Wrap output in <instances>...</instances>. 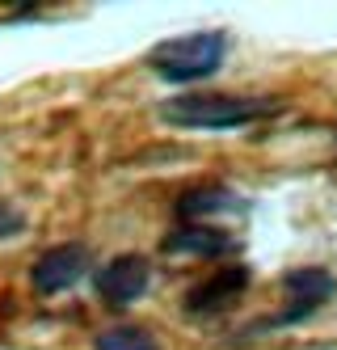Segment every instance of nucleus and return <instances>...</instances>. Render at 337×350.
<instances>
[{
  "label": "nucleus",
  "instance_id": "obj_1",
  "mask_svg": "<svg viewBox=\"0 0 337 350\" xmlns=\"http://www.w3.org/2000/svg\"><path fill=\"white\" fill-rule=\"evenodd\" d=\"M278 97H245V93H181L161 106V118L190 131H241L270 114H278Z\"/></svg>",
  "mask_w": 337,
  "mask_h": 350
},
{
  "label": "nucleus",
  "instance_id": "obj_2",
  "mask_svg": "<svg viewBox=\"0 0 337 350\" xmlns=\"http://www.w3.org/2000/svg\"><path fill=\"white\" fill-rule=\"evenodd\" d=\"M228 59V34L224 30H198V34H181L169 42H157L148 51V68L157 77L173 85H194L215 77L219 64Z\"/></svg>",
  "mask_w": 337,
  "mask_h": 350
},
{
  "label": "nucleus",
  "instance_id": "obj_3",
  "mask_svg": "<svg viewBox=\"0 0 337 350\" xmlns=\"http://www.w3.org/2000/svg\"><path fill=\"white\" fill-rule=\"evenodd\" d=\"M249 279L253 274L245 262H224L219 270H211L202 283H194L181 295V312L186 317H219L249 291Z\"/></svg>",
  "mask_w": 337,
  "mask_h": 350
},
{
  "label": "nucleus",
  "instance_id": "obj_4",
  "mask_svg": "<svg viewBox=\"0 0 337 350\" xmlns=\"http://www.w3.org/2000/svg\"><path fill=\"white\" fill-rule=\"evenodd\" d=\"M282 291H287V308L274 317V325H304L308 317H316L333 299L337 279L325 266H295L287 279H282Z\"/></svg>",
  "mask_w": 337,
  "mask_h": 350
},
{
  "label": "nucleus",
  "instance_id": "obj_5",
  "mask_svg": "<svg viewBox=\"0 0 337 350\" xmlns=\"http://www.w3.org/2000/svg\"><path fill=\"white\" fill-rule=\"evenodd\" d=\"M89 270H93V254H89V245L68 241V245L46 249V254L34 262L30 283H34V291H38V295H59V291H72L81 279H89Z\"/></svg>",
  "mask_w": 337,
  "mask_h": 350
},
{
  "label": "nucleus",
  "instance_id": "obj_6",
  "mask_svg": "<svg viewBox=\"0 0 337 350\" xmlns=\"http://www.w3.org/2000/svg\"><path fill=\"white\" fill-rule=\"evenodd\" d=\"M152 283V266L148 258L139 254H122V258H110L101 270H93V291L106 299L110 308H126L148 291Z\"/></svg>",
  "mask_w": 337,
  "mask_h": 350
},
{
  "label": "nucleus",
  "instance_id": "obj_7",
  "mask_svg": "<svg viewBox=\"0 0 337 350\" xmlns=\"http://www.w3.org/2000/svg\"><path fill=\"white\" fill-rule=\"evenodd\" d=\"M241 211H245V198L228 186H194L177 198V215L190 224H202L211 215H241Z\"/></svg>",
  "mask_w": 337,
  "mask_h": 350
},
{
  "label": "nucleus",
  "instance_id": "obj_8",
  "mask_svg": "<svg viewBox=\"0 0 337 350\" xmlns=\"http://www.w3.org/2000/svg\"><path fill=\"white\" fill-rule=\"evenodd\" d=\"M165 249H173V254H194V258H219V254H228V249H237V241H232L228 232H219V228L186 224V228L169 232Z\"/></svg>",
  "mask_w": 337,
  "mask_h": 350
},
{
  "label": "nucleus",
  "instance_id": "obj_9",
  "mask_svg": "<svg viewBox=\"0 0 337 350\" xmlns=\"http://www.w3.org/2000/svg\"><path fill=\"white\" fill-rule=\"evenodd\" d=\"M93 350H161V346L148 329H139V325H114V329L97 334Z\"/></svg>",
  "mask_w": 337,
  "mask_h": 350
},
{
  "label": "nucleus",
  "instance_id": "obj_10",
  "mask_svg": "<svg viewBox=\"0 0 337 350\" xmlns=\"http://www.w3.org/2000/svg\"><path fill=\"white\" fill-rule=\"evenodd\" d=\"M25 228V215L17 211V207H9L5 198H0V241H9V237H17Z\"/></svg>",
  "mask_w": 337,
  "mask_h": 350
}]
</instances>
